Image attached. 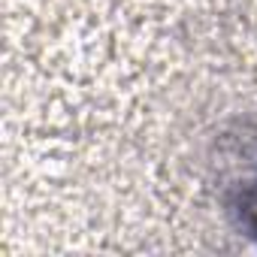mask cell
Instances as JSON below:
<instances>
[{
  "mask_svg": "<svg viewBox=\"0 0 257 257\" xmlns=\"http://www.w3.org/2000/svg\"><path fill=\"white\" fill-rule=\"evenodd\" d=\"M230 212L239 224V230H245L248 236L257 239V167L251 170V176L236 185L233 200H230Z\"/></svg>",
  "mask_w": 257,
  "mask_h": 257,
  "instance_id": "obj_1",
  "label": "cell"
}]
</instances>
